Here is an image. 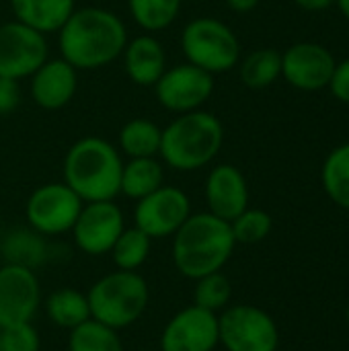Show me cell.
I'll use <instances>...</instances> for the list:
<instances>
[{
	"label": "cell",
	"instance_id": "28",
	"mask_svg": "<svg viewBox=\"0 0 349 351\" xmlns=\"http://www.w3.org/2000/svg\"><path fill=\"white\" fill-rule=\"evenodd\" d=\"M68 351H123L119 331L88 319L70 331Z\"/></svg>",
	"mask_w": 349,
	"mask_h": 351
},
{
	"label": "cell",
	"instance_id": "1",
	"mask_svg": "<svg viewBox=\"0 0 349 351\" xmlns=\"http://www.w3.org/2000/svg\"><path fill=\"white\" fill-rule=\"evenodd\" d=\"M128 43L123 21L99 6L74 8L58 31L60 58L76 70H99L115 62Z\"/></svg>",
	"mask_w": 349,
	"mask_h": 351
},
{
	"label": "cell",
	"instance_id": "34",
	"mask_svg": "<svg viewBox=\"0 0 349 351\" xmlns=\"http://www.w3.org/2000/svg\"><path fill=\"white\" fill-rule=\"evenodd\" d=\"M294 2L302 10H309V12H319V10H325L331 4H335V0H294Z\"/></svg>",
	"mask_w": 349,
	"mask_h": 351
},
{
	"label": "cell",
	"instance_id": "4",
	"mask_svg": "<svg viewBox=\"0 0 349 351\" xmlns=\"http://www.w3.org/2000/svg\"><path fill=\"white\" fill-rule=\"evenodd\" d=\"M224 142L222 121L204 109L177 115L163 128L158 156L169 169L191 173L208 167Z\"/></svg>",
	"mask_w": 349,
	"mask_h": 351
},
{
	"label": "cell",
	"instance_id": "24",
	"mask_svg": "<svg viewBox=\"0 0 349 351\" xmlns=\"http://www.w3.org/2000/svg\"><path fill=\"white\" fill-rule=\"evenodd\" d=\"M245 86L261 90L272 86L282 76V53L272 47H261L251 51L239 68Z\"/></svg>",
	"mask_w": 349,
	"mask_h": 351
},
{
	"label": "cell",
	"instance_id": "25",
	"mask_svg": "<svg viewBox=\"0 0 349 351\" xmlns=\"http://www.w3.org/2000/svg\"><path fill=\"white\" fill-rule=\"evenodd\" d=\"M323 189L329 199L349 212V142L337 146L323 162L321 169Z\"/></svg>",
	"mask_w": 349,
	"mask_h": 351
},
{
	"label": "cell",
	"instance_id": "9",
	"mask_svg": "<svg viewBox=\"0 0 349 351\" xmlns=\"http://www.w3.org/2000/svg\"><path fill=\"white\" fill-rule=\"evenodd\" d=\"M152 88L160 107L181 115L197 111L208 103L214 93V76L185 62L167 68Z\"/></svg>",
	"mask_w": 349,
	"mask_h": 351
},
{
	"label": "cell",
	"instance_id": "38",
	"mask_svg": "<svg viewBox=\"0 0 349 351\" xmlns=\"http://www.w3.org/2000/svg\"><path fill=\"white\" fill-rule=\"evenodd\" d=\"M276 351H280V350H276Z\"/></svg>",
	"mask_w": 349,
	"mask_h": 351
},
{
	"label": "cell",
	"instance_id": "29",
	"mask_svg": "<svg viewBox=\"0 0 349 351\" xmlns=\"http://www.w3.org/2000/svg\"><path fill=\"white\" fill-rule=\"evenodd\" d=\"M230 298H232V284L222 271L195 280V286H193L195 306L210 311L214 315H220L226 306H230Z\"/></svg>",
	"mask_w": 349,
	"mask_h": 351
},
{
	"label": "cell",
	"instance_id": "19",
	"mask_svg": "<svg viewBox=\"0 0 349 351\" xmlns=\"http://www.w3.org/2000/svg\"><path fill=\"white\" fill-rule=\"evenodd\" d=\"M14 21H21L35 31L47 35L58 33L74 12V0H10Z\"/></svg>",
	"mask_w": 349,
	"mask_h": 351
},
{
	"label": "cell",
	"instance_id": "36",
	"mask_svg": "<svg viewBox=\"0 0 349 351\" xmlns=\"http://www.w3.org/2000/svg\"><path fill=\"white\" fill-rule=\"evenodd\" d=\"M335 2H337V6H339L341 14H344V16L349 21V0H335Z\"/></svg>",
	"mask_w": 349,
	"mask_h": 351
},
{
	"label": "cell",
	"instance_id": "12",
	"mask_svg": "<svg viewBox=\"0 0 349 351\" xmlns=\"http://www.w3.org/2000/svg\"><path fill=\"white\" fill-rule=\"evenodd\" d=\"M125 228L123 212L115 199L107 202H86L72 226L74 245L91 257L111 253L115 241Z\"/></svg>",
	"mask_w": 349,
	"mask_h": 351
},
{
	"label": "cell",
	"instance_id": "18",
	"mask_svg": "<svg viewBox=\"0 0 349 351\" xmlns=\"http://www.w3.org/2000/svg\"><path fill=\"white\" fill-rule=\"evenodd\" d=\"M121 58L128 78L138 86H154L167 70V51L150 33L128 39Z\"/></svg>",
	"mask_w": 349,
	"mask_h": 351
},
{
	"label": "cell",
	"instance_id": "17",
	"mask_svg": "<svg viewBox=\"0 0 349 351\" xmlns=\"http://www.w3.org/2000/svg\"><path fill=\"white\" fill-rule=\"evenodd\" d=\"M78 86V70L64 58H47L31 76V97L45 111L66 107Z\"/></svg>",
	"mask_w": 349,
	"mask_h": 351
},
{
	"label": "cell",
	"instance_id": "26",
	"mask_svg": "<svg viewBox=\"0 0 349 351\" xmlns=\"http://www.w3.org/2000/svg\"><path fill=\"white\" fill-rule=\"evenodd\" d=\"M183 0H128L132 19L146 33H156L171 27L179 12Z\"/></svg>",
	"mask_w": 349,
	"mask_h": 351
},
{
	"label": "cell",
	"instance_id": "22",
	"mask_svg": "<svg viewBox=\"0 0 349 351\" xmlns=\"http://www.w3.org/2000/svg\"><path fill=\"white\" fill-rule=\"evenodd\" d=\"M43 308H45L47 319L56 327L66 329V331H72L91 319L86 294H82L74 288H60V290L51 292L45 298Z\"/></svg>",
	"mask_w": 349,
	"mask_h": 351
},
{
	"label": "cell",
	"instance_id": "30",
	"mask_svg": "<svg viewBox=\"0 0 349 351\" xmlns=\"http://www.w3.org/2000/svg\"><path fill=\"white\" fill-rule=\"evenodd\" d=\"M230 228L237 245H257L269 237L274 228V220L265 210L247 208L230 222Z\"/></svg>",
	"mask_w": 349,
	"mask_h": 351
},
{
	"label": "cell",
	"instance_id": "13",
	"mask_svg": "<svg viewBox=\"0 0 349 351\" xmlns=\"http://www.w3.org/2000/svg\"><path fill=\"white\" fill-rule=\"evenodd\" d=\"M41 306V288L33 269L4 263L0 267V329L31 323Z\"/></svg>",
	"mask_w": 349,
	"mask_h": 351
},
{
	"label": "cell",
	"instance_id": "21",
	"mask_svg": "<svg viewBox=\"0 0 349 351\" xmlns=\"http://www.w3.org/2000/svg\"><path fill=\"white\" fill-rule=\"evenodd\" d=\"M0 251H2L6 263L29 267L33 271H35V267L45 263L47 253H49L45 237H41L39 232H35L29 226L27 228H14V230L6 232L2 239Z\"/></svg>",
	"mask_w": 349,
	"mask_h": 351
},
{
	"label": "cell",
	"instance_id": "35",
	"mask_svg": "<svg viewBox=\"0 0 349 351\" xmlns=\"http://www.w3.org/2000/svg\"><path fill=\"white\" fill-rule=\"evenodd\" d=\"M259 0H226V6L234 12H251L257 8Z\"/></svg>",
	"mask_w": 349,
	"mask_h": 351
},
{
	"label": "cell",
	"instance_id": "5",
	"mask_svg": "<svg viewBox=\"0 0 349 351\" xmlns=\"http://www.w3.org/2000/svg\"><path fill=\"white\" fill-rule=\"evenodd\" d=\"M91 319L121 331L140 321L150 304V288L138 271H111L86 292Z\"/></svg>",
	"mask_w": 349,
	"mask_h": 351
},
{
	"label": "cell",
	"instance_id": "27",
	"mask_svg": "<svg viewBox=\"0 0 349 351\" xmlns=\"http://www.w3.org/2000/svg\"><path fill=\"white\" fill-rule=\"evenodd\" d=\"M150 247H152V239L140 228L132 226V228H123L109 255L117 269L138 271L146 263L150 255Z\"/></svg>",
	"mask_w": 349,
	"mask_h": 351
},
{
	"label": "cell",
	"instance_id": "6",
	"mask_svg": "<svg viewBox=\"0 0 349 351\" xmlns=\"http://www.w3.org/2000/svg\"><path fill=\"white\" fill-rule=\"evenodd\" d=\"M181 49L189 64L214 74H224L239 64L241 41L237 33L214 16L189 21L181 33Z\"/></svg>",
	"mask_w": 349,
	"mask_h": 351
},
{
	"label": "cell",
	"instance_id": "31",
	"mask_svg": "<svg viewBox=\"0 0 349 351\" xmlns=\"http://www.w3.org/2000/svg\"><path fill=\"white\" fill-rule=\"evenodd\" d=\"M41 339L31 323L0 329V351H39Z\"/></svg>",
	"mask_w": 349,
	"mask_h": 351
},
{
	"label": "cell",
	"instance_id": "15",
	"mask_svg": "<svg viewBox=\"0 0 349 351\" xmlns=\"http://www.w3.org/2000/svg\"><path fill=\"white\" fill-rule=\"evenodd\" d=\"M333 53L315 41H300L282 53V76L298 90H321L329 86L333 68Z\"/></svg>",
	"mask_w": 349,
	"mask_h": 351
},
{
	"label": "cell",
	"instance_id": "16",
	"mask_svg": "<svg viewBox=\"0 0 349 351\" xmlns=\"http://www.w3.org/2000/svg\"><path fill=\"white\" fill-rule=\"evenodd\" d=\"M208 212L232 222L249 208V185L234 165H216L206 179Z\"/></svg>",
	"mask_w": 349,
	"mask_h": 351
},
{
	"label": "cell",
	"instance_id": "3",
	"mask_svg": "<svg viewBox=\"0 0 349 351\" xmlns=\"http://www.w3.org/2000/svg\"><path fill=\"white\" fill-rule=\"evenodd\" d=\"M123 160L117 148L97 136L76 140L64 156V183L86 204L119 195Z\"/></svg>",
	"mask_w": 349,
	"mask_h": 351
},
{
	"label": "cell",
	"instance_id": "20",
	"mask_svg": "<svg viewBox=\"0 0 349 351\" xmlns=\"http://www.w3.org/2000/svg\"><path fill=\"white\" fill-rule=\"evenodd\" d=\"M165 185V167L156 156L130 158L121 169L119 193L138 202Z\"/></svg>",
	"mask_w": 349,
	"mask_h": 351
},
{
	"label": "cell",
	"instance_id": "23",
	"mask_svg": "<svg viewBox=\"0 0 349 351\" xmlns=\"http://www.w3.org/2000/svg\"><path fill=\"white\" fill-rule=\"evenodd\" d=\"M163 140V128L154 121L136 117L123 123L119 130V148L130 158H150L158 156Z\"/></svg>",
	"mask_w": 349,
	"mask_h": 351
},
{
	"label": "cell",
	"instance_id": "2",
	"mask_svg": "<svg viewBox=\"0 0 349 351\" xmlns=\"http://www.w3.org/2000/svg\"><path fill=\"white\" fill-rule=\"evenodd\" d=\"M171 239L175 269L193 282L222 271L237 247L230 222L210 212L191 214Z\"/></svg>",
	"mask_w": 349,
	"mask_h": 351
},
{
	"label": "cell",
	"instance_id": "11",
	"mask_svg": "<svg viewBox=\"0 0 349 351\" xmlns=\"http://www.w3.org/2000/svg\"><path fill=\"white\" fill-rule=\"evenodd\" d=\"M189 216V195L175 185H163L136 202L134 226L146 232L150 239H167L173 237Z\"/></svg>",
	"mask_w": 349,
	"mask_h": 351
},
{
	"label": "cell",
	"instance_id": "14",
	"mask_svg": "<svg viewBox=\"0 0 349 351\" xmlns=\"http://www.w3.org/2000/svg\"><path fill=\"white\" fill-rule=\"evenodd\" d=\"M218 346V315L195 304L173 315L160 333V351H214Z\"/></svg>",
	"mask_w": 349,
	"mask_h": 351
},
{
	"label": "cell",
	"instance_id": "10",
	"mask_svg": "<svg viewBox=\"0 0 349 351\" xmlns=\"http://www.w3.org/2000/svg\"><path fill=\"white\" fill-rule=\"evenodd\" d=\"M47 39L43 33L21 21L0 25V76L23 80L49 58Z\"/></svg>",
	"mask_w": 349,
	"mask_h": 351
},
{
	"label": "cell",
	"instance_id": "7",
	"mask_svg": "<svg viewBox=\"0 0 349 351\" xmlns=\"http://www.w3.org/2000/svg\"><path fill=\"white\" fill-rule=\"evenodd\" d=\"M220 346L226 351L280 350V329L269 313L255 304H232L218 315Z\"/></svg>",
	"mask_w": 349,
	"mask_h": 351
},
{
	"label": "cell",
	"instance_id": "33",
	"mask_svg": "<svg viewBox=\"0 0 349 351\" xmlns=\"http://www.w3.org/2000/svg\"><path fill=\"white\" fill-rule=\"evenodd\" d=\"M329 88L335 99H339L341 103H349V58L335 64L329 80Z\"/></svg>",
	"mask_w": 349,
	"mask_h": 351
},
{
	"label": "cell",
	"instance_id": "32",
	"mask_svg": "<svg viewBox=\"0 0 349 351\" xmlns=\"http://www.w3.org/2000/svg\"><path fill=\"white\" fill-rule=\"evenodd\" d=\"M21 105V86L19 80L12 78H4L0 76V115H10L12 111H16V107Z\"/></svg>",
	"mask_w": 349,
	"mask_h": 351
},
{
	"label": "cell",
	"instance_id": "37",
	"mask_svg": "<svg viewBox=\"0 0 349 351\" xmlns=\"http://www.w3.org/2000/svg\"><path fill=\"white\" fill-rule=\"evenodd\" d=\"M346 321H348V327H349V304H348V308H346Z\"/></svg>",
	"mask_w": 349,
	"mask_h": 351
},
{
	"label": "cell",
	"instance_id": "39",
	"mask_svg": "<svg viewBox=\"0 0 349 351\" xmlns=\"http://www.w3.org/2000/svg\"><path fill=\"white\" fill-rule=\"evenodd\" d=\"M158 351H160V350H158Z\"/></svg>",
	"mask_w": 349,
	"mask_h": 351
},
{
	"label": "cell",
	"instance_id": "8",
	"mask_svg": "<svg viewBox=\"0 0 349 351\" xmlns=\"http://www.w3.org/2000/svg\"><path fill=\"white\" fill-rule=\"evenodd\" d=\"M82 199L64 183H45L37 187L25 204L27 226L41 237H60L72 230L80 210Z\"/></svg>",
	"mask_w": 349,
	"mask_h": 351
}]
</instances>
